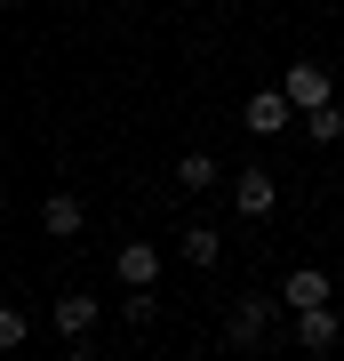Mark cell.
<instances>
[{"label": "cell", "instance_id": "cell-1", "mask_svg": "<svg viewBox=\"0 0 344 361\" xmlns=\"http://www.w3.org/2000/svg\"><path fill=\"white\" fill-rule=\"evenodd\" d=\"M281 89H288V104L296 113H312V104H329L336 89H329V65H320V56H296V65L281 73Z\"/></svg>", "mask_w": 344, "mask_h": 361}, {"label": "cell", "instance_id": "cell-2", "mask_svg": "<svg viewBox=\"0 0 344 361\" xmlns=\"http://www.w3.org/2000/svg\"><path fill=\"white\" fill-rule=\"evenodd\" d=\"M232 201H241V217H272L281 177H272V169H241V177H232Z\"/></svg>", "mask_w": 344, "mask_h": 361}, {"label": "cell", "instance_id": "cell-3", "mask_svg": "<svg viewBox=\"0 0 344 361\" xmlns=\"http://www.w3.org/2000/svg\"><path fill=\"white\" fill-rule=\"evenodd\" d=\"M288 113H296V104H288V89H256V97L241 104V129H248V137H272Z\"/></svg>", "mask_w": 344, "mask_h": 361}, {"label": "cell", "instance_id": "cell-4", "mask_svg": "<svg viewBox=\"0 0 344 361\" xmlns=\"http://www.w3.org/2000/svg\"><path fill=\"white\" fill-rule=\"evenodd\" d=\"M113 273H120L128 289H153V281H160V249H153V241H120Z\"/></svg>", "mask_w": 344, "mask_h": 361}, {"label": "cell", "instance_id": "cell-5", "mask_svg": "<svg viewBox=\"0 0 344 361\" xmlns=\"http://www.w3.org/2000/svg\"><path fill=\"white\" fill-rule=\"evenodd\" d=\"M265 322H272V297H241V305H232V322H224V337H232V345H256Z\"/></svg>", "mask_w": 344, "mask_h": 361}, {"label": "cell", "instance_id": "cell-6", "mask_svg": "<svg viewBox=\"0 0 344 361\" xmlns=\"http://www.w3.org/2000/svg\"><path fill=\"white\" fill-rule=\"evenodd\" d=\"M281 305H296V313H305V305H329V273H320V265H296L288 281H281Z\"/></svg>", "mask_w": 344, "mask_h": 361}, {"label": "cell", "instance_id": "cell-7", "mask_svg": "<svg viewBox=\"0 0 344 361\" xmlns=\"http://www.w3.org/2000/svg\"><path fill=\"white\" fill-rule=\"evenodd\" d=\"M296 345H305V353H329L336 345V313L329 305H305V313H296Z\"/></svg>", "mask_w": 344, "mask_h": 361}, {"label": "cell", "instance_id": "cell-8", "mask_svg": "<svg viewBox=\"0 0 344 361\" xmlns=\"http://www.w3.org/2000/svg\"><path fill=\"white\" fill-rule=\"evenodd\" d=\"M56 329H64V345H89L96 305H89V297H56Z\"/></svg>", "mask_w": 344, "mask_h": 361}, {"label": "cell", "instance_id": "cell-9", "mask_svg": "<svg viewBox=\"0 0 344 361\" xmlns=\"http://www.w3.org/2000/svg\"><path fill=\"white\" fill-rule=\"evenodd\" d=\"M40 225H49L56 241H72V233L89 225V217H80V201H72V193H49V209H40Z\"/></svg>", "mask_w": 344, "mask_h": 361}, {"label": "cell", "instance_id": "cell-10", "mask_svg": "<svg viewBox=\"0 0 344 361\" xmlns=\"http://www.w3.org/2000/svg\"><path fill=\"white\" fill-rule=\"evenodd\" d=\"M217 257H224V241H217V225H192V233H184V265H200V273H208V265H217Z\"/></svg>", "mask_w": 344, "mask_h": 361}, {"label": "cell", "instance_id": "cell-11", "mask_svg": "<svg viewBox=\"0 0 344 361\" xmlns=\"http://www.w3.org/2000/svg\"><path fill=\"white\" fill-rule=\"evenodd\" d=\"M305 129H312V145H336V137H344V104H336V97H329V104H312Z\"/></svg>", "mask_w": 344, "mask_h": 361}, {"label": "cell", "instance_id": "cell-12", "mask_svg": "<svg viewBox=\"0 0 344 361\" xmlns=\"http://www.w3.org/2000/svg\"><path fill=\"white\" fill-rule=\"evenodd\" d=\"M177 185H184V193H208V185H217V161H208V153H184L177 161Z\"/></svg>", "mask_w": 344, "mask_h": 361}, {"label": "cell", "instance_id": "cell-13", "mask_svg": "<svg viewBox=\"0 0 344 361\" xmlns=\"http://www.w3.org/2000/svg\"><path fill=\"white\" fill-rule=\"evenodd\" d=\"M25 337H32V322H25V305H0V353H8V345H25Z\"/></svg>", "mask_w": 344, "mask_h": 361}, {"label": "cell", "instance_id": "cell-14", "mask_svg": "<svg viewBox=\"0 0 344 361\" xmlns=\"http://www.w3.org/2000/svg\"><path fill=\"white\" fill-rule=\"evenodd\" d=\"M153 313H160V305H153V289H128V322H136V329H153Z\"/></svg>", "mask_w": 344, "mask_h": 361}]
</instances>
